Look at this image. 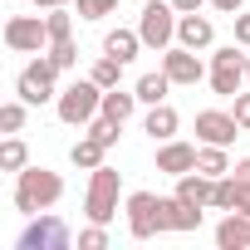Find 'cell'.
<instances>
[{
    "instance_id": "cell-2",
    "label": "cell",
    "mask_w": 250,
    "mask_h": 250,
    "mask_svg": "<svg viewBox=\"0 0 250 250\" xmlns=\"http://www.w3.org/2000/svg\"><path fill=\"white\" fill-rule=\"evenodd\" d=\"M54 113H59V123H69V128H88V123L103 113V88L93 79H74L69 88H59Z\"/></svg>"
},
{
    "instance_id": "cell-4",
    "label": "cell",
    "mask_w": 250,
    "mask_h": 250,
    "mask_svg": "<svg viewBox=\"0 0 250 250\" xmlns=\"http://www.w3.org/2000/svg\"><path fill=\"white\" fill-rule=\"evenodd\" d=\"M177 5H172V0H147V5L138 10V35H143V44L147 49H172L177 44Z\"/></svg>"
},
{
    "instance_id": "cell-35",
    "label": "cell",
    "mask_w": 250,
    "mask_h": 250,
    "mask_svg": "<svg viewBox=\"0 0 250 250\" xmlns=\"http://www.w3.org/2000/svg\"><path fill=\"white\" fill-rule=\"evenodd\" d=\"M230 177H235V182H245V187H250V157H245V162H230Z\"/></svg>"
},
{
    "instance_id": "cell-12",
    "label": "cell",
    "mask_w": 250,
    "mask_h": 250,
    "mask_svg": "<svg viewBox=\"0 0 250 250\" xmlns=\"http://www.w3.org/2000/svg\"><path fill=\"white\" fill-rule=\"evenodd\" d=\"M196 143H182V138H167L162 147H157V172H167V177H182V172H196Z\"/></svg>"
},
{
    "instance_id": "cell-23",
    "label": "cell",
    "mask_w": 250,
    "mask_h": 250,
    "mask_svg": "<svg viewBox=\"0 0 250 250\" xmlns=\"http://www.w3.org/2000/svg\"><path fill=\"white\" fill-rule=\"evenodd\" d=\"M196 172H206L211 182H216V177H226V172H230V157H226V147H211V143H201V152H196Z\"/></svg>"
},
{
    "instance_id": "cell-25",
    "label": "cell",
    "mask_w": 250,
    "mask_h": 250,
    "mask_svg": "<svg viewBox=\"0 0 250 250\" xmlns=\"http://www.w3.org/2000/svg\"><path fill=\"white\" fill-rule=\"evenodd\" d=\"M88 79H93L98 88H118V79H123V64H118L113 54H103V59H98V64L88 69Z\"/></svg>"
},
{
    "instance_id": "cell-5",
    "label": "cell",
    "mask_w": 250,
    "mask_h": 250,
    "mask_svg": "<svg viewBox=\"0 0 250 250\" xmlns=\"http://www.w3.org/2000/svg\"><path fill=\"white\" fill-rule=\"evenodd\" d=\"M118 191H123V177L103 162V167H93L88 172V196H83V216L88 221H98V226H108L113 216H118Z\"/></svg>"
},
{
    "instance_id": "cell-3",
    "label": "cell",
    "mask_w": 250,
    "mask_h": 250,
    "mask_svg": "<svg viewBox=\"0 0 250 250\" xmlns=\"http://www.w3.org/2000/svg\"><path fill=\"white\" fill-rule=\"evenodd\" d=\"M59 64L49 59V54H40V59H30L25 69H20V79H15V93L30 103V108H40V103H54L59 98Z\"/></svg>"
},
{
    "instance_id": "cell-29",
    "label": "cell",
    "mask_w": 250,
    "mask_h": 250,
    "mask_svg": "<svg viewBox=\"0 0 250 250\" xmlns=\"http://www.w3.org/2000/svg\"><path fill=\"white\" fill-rule=\"evenodd\" d=\"M44 54H49V59H54V64H59L64 74H69V69L79 64V44H74V40H54V44H49Z\"/></svg>"
},
{
    "instance_id": "cell-11",
    "label": "cell",
    "mask_w": 250,
    "mask_h": 250,
    "mask_svg": "<svg viewBox=\"0 0 250 250\" xmlns=\"http://www.w3.org/2000/svg\"><path fill=\"white\" fill-rule=\"evenodd\" d=\"M245 128L235 123V113H221V108H201L196 113V143H211V147H230Z\"/></svg>"
},
{
    "instance_id": "cell-18",
    "label": "cell",
    "mask_w": 250,
    "mask_h": 250,
    "mask_svg": "<svg viewBox=\"0 0 250 250\" xmlns=\"http://www.w3.org/2000/svg\"><path fill=\"white\" fill-rule=\"evenodd\" d=\"M211 206H216V211H250V187L235 182V177L226 172V177H216V196H211Z\"/></svg>"
},
{
    "instance_id": "cell-26",
    "label": "cell",
    "mask_w": 250,
    "mask_h": 250,
    "mask_svg": "<svg viewBox=\"0 0 250 250\" xmlns=\"http://www.w3.org/2000/svg\"><path fill=\"white\" fill-rule=\"evenodd\" d=\"M25 118H30V103H25V98L0 103V128H5V133H20V128H25Z\"/></svg>"
},
{
    "instance_id": "cell-13",
    "label": "cell",
    "mask_w": 250,
    "mask_h": 250,
    "mask_svg": "<svg viewBox=\"0 0 250 250\" xmlns=\"http://www.w3.org/2000/svg\"><path fill=\"white\" fill-rule=\"evenodd\" d=\"M201 216H206V211L187 206L177 191H172V196H162V230H201Z\"/></svg>"
},
{
    "instance_id": "cell-37",
    "label": "cell",
    "mask_w": 250,
    "mask_h": 250,
    "mask_svg": "<svg viewBox=\"0 0 250 250\" xmlns=\"http://www.w3.org/2000/svg\"><path fill=\"white\" fill-rule=\"evenodd\" d=\"M40 10H59V5H69V0H35Z\"/></svg>"
},
{
    "instance_id": "cell-20",
    "label": "cell",
    "mask_w": 250,
    "mask_h": 250,
    "mask_svg": "<svg viewBox=\"0 0 250 250\" xmlns=\"http://www.w3.org/2000/svg\"><path fill=\"white\" fill-rule=\"evenodd\" d=\"M103 157H108V147H103L98 138H88V133H83V138L69 147V162H74L79 172H93V167H103Z\"/></svg>"
},
{
    "instance_id": "cell-27",
    "label": "cell",
    "mask_w": 250,
    "mask_h": 250,
    "mask_svg": "<svg viewBox=\"0 0 250 250\" xmlns=\"http://www.w3.org/2000/svg\"><path fill=\"white\" fill-rule=\"evenodd\" d=\"M44 25H49V44H54V40H74V15H69V5L49 10V15H44Z\"/></svg>"
},
{
    "instance_id": "cell-16",
    "label": "cell",
    "mask_w": 250,
    "mask_h": 250,
    "mask_svg": "<svg viewBox=\"0 0 250 250\" xmlns=\"http://www.w3.org/2000/svg\"><path fill=\"white\" fill-rule=\"evenodd\" d=\"M177 196H182L187 206L206 211V206H211V196H216V182H211L206 172H182V177H177Z\"/></svg>"
},
{
    "instance_id": "cell-6",
    "label": "cell",
    "mask_w": 250,
    "mask_h": 250,
    "mask_svg": "<svg viewBox=\"0 0 250 250\" xmlns=\"http://www.w3.org/2000/svg\"><path fill=\"white\" fill-rule=\"evenodd\" d=\"M15 245H20V250H69V245H74V230H69L54 211H40V216H30V226L20 230Z\"/></svg>"
},
{
    "instance_id": "cell-34",
    "label": "cell",
    "mask_w": 250,
    "mask_h": 250,
    "mask_svg": "<svg viewBox=\"0 0 250 250\" xmlns=\"http://www.w3.org/2000/svg\"><path fill=\"white\" fill-rule=\"evenodd\" d=\"M240 5L245 0H211V10H221V15H240Z\"/></svg>"
},
{
    "instance_id": "cell-28",
    "label": "cell",
    "mask_w": 250,
    "mask_h": 250,
    "mask_svg": "<svg viewBox=\"0 0 250 250\" xmlns=\"http://www.w3.org/2000/svg\"><path fill=\"white\" fill-rule=\"evenodd\" d=\"M88 138H98L103 147H118V138H123V123H113V118H103V113H98V118L88 123Z\"/></svg>"
},
{
    "instance_id": "cell-33",
    "label": "cell",
    "mask_w": 250,
    "mask_h": 250,
    "mask_svg": "<svg viewBox=\"0 0 250 250\" xmlns=\"http://www.w3.org/2000/svg\"><path fill=\"white\" fill-rule=\"evenodd\" d=\"M230 20H235V44L250 49V15H230Z\"/></svg>"
},
{
    "instance_id": "cell-7",
    "label": "cell",
    "mask_w": 250,
    "mask_h": 250,
    "mask_svg": "<svg viewBox=\"0 0 250 250\" xmlns=\"http://www.w3.org/2000/svg\"><path fill=\"white\" fill-rule=\"evenodd\" d=\"M211 93L216 98H235L240 93V83H245V54H240V44H221L216 54H211Z\"/></svg>"
},
{
    "instance_id": "cell-14",
    "label": "cell",
    "mask_w": 250,
    "mask_h": 250,
    "mask_svg": "<svg viewBox=\"0 0 250 250\" xmlns=\"http://www.w3.org/2000/svg\"><path fill=\"white\" fill-rule=\"evenodd\" d=\"M216 245L221 250H250V211H226V221L216 226Z\"/></svg>"
},
{
    "instance_id": "cell-9",
    "label": "cell",
    "mask_w": 250,
    "mask_h": 250,
    "mask_svg": "<svg viewBox=\"0 0 250 250\" xmlns=\"http://www.w3.org/2000/svg\"><path fill=\"white\" fill-rule=\"evenodd\" d=\"M128 235L133 240L162 235V196L157 191H133L128 196Z\"/></svg>"
},
{
    "instance_id": "cell-38",
    "label": "cell",
    "mask_w": 250,
    "mask_h": 250,
    "mask_svg": "<svg viewBox=\"0 0 250 250\" xmlns=\"http://www.w3.org/2000/svg\"><path fill=\"white\" fill-rule=\"evenodd\" d=\"M245 83H250V54H245Z\"/></svg>"
},
{
    "instance_id": "cell-19",
    "label": "cell",
    "mask_w": 250,
    "mask_h": 250,
    "mask_svg": "<svg viewBox=\"0 0 250 250\" xmlns=\"http://www.w3.org/2000/svg\"><path fill=\"white\" fill-rule=\"evenodd\" d=\"M138 49H147L138 30H123V25H118V30H108V35H103V54H113L118 64H133V59H138Z\"/></svg>"
},
{
    "instance_id": "cell-15",
    "label": "cell",
    "mask_w": 250,
    "mask_h": 250,
    "mask_svg": "<svg viewBox=\"0 0 250 250\" xmlns=\"http://www.w3.org/2000/svg\"><path fill=\"white\" fill-rule=\"evenodd\" d=\"M211 40H216V25L206 20V15H182L177 20V44H187V49H211Z\"/></svg>"
},
{
    "instance_id": "cell-22",
    "label": "cell",
    "mask_w": 250,
    "mask_h": 250,
    "mask_svg": "<svg viewBox=\"0 0 250 250\" xmlns=\"http://www.w3.org/2000/svg\"><path fill=\"white\" fill-rule=\"evenodd\" d=\"M167 88H172V79H167V69H157V74H143L138 83H133V93L152 108V103H167Z\"/></svg>"
},
{
    "instance_id": "cell-17",
    "label": "cell",
    "mask_w": 250,
    "mask_h": 250,
    "mask_svg": "<svg viewBox=\"0 0 250 250\" xmlns=\"http://www.w3.org/2000/svg\"><path fill=\"white\" fill-rule=\"evenodd\" d=\"M177 128H182V118H177V108H172V103H152V108H147V118H143V133H147L152 143L177 138Z\"/></svg>"
},
{
    "instance_id": "cell-30",
    "label": "cell",
    "mask_w": 250,
    "mask_h": 250,
    "mask_svg": "<svg viewBox=\"0 0 250 250\" xmlns=\"http://www.w3.org/2000/svg\"><path fill=\"white\" fill-rule=\"evenodd\" d=\"M108 245V226L88 221V230H79V250H103Z\"/></svg>"
},
{
    "instance_id": "cell-8",
    "label": "cell",
    "mask_w": 250,
    "mask_h": 250,
    "mask_svg": "<svg viewBox=\"0 0 250 250\" xmlns=\"http://www.w3.org/2000/svg\"><path fill=\"white\" fill-rule=\"evenodd\" d=\"M5 49H15V54H44L49 49L44 15H10L5 20Z\"/></svg>"
},
{
    "instance_id": "cell-21",
    "label": "cell",
    "mask_w": 250,
    "mask_h": 250,
    "mask_svg": "<svg viewBox=\"0 0 250 250\" xmlns=\"http://www.w3.org/2000/svg\"><path fill=\"white\" fill-rule=\"evenodd\" d=\"M138 103H143V98L128 93V88H103V118H113V123H128Z\"/></svg>"
},
{
    "instance_id": "cell-24",
    "label": "cell",
    "mask_w": 250,
    "mask_h": 250,
    "mask_svg": "<svg viewBox=\"0 0 250 250\" xmlns=\"http://www.w3.org/2000/svg\"><path fill=\"white\" fill-rule=\"evenodd\" d=\"M25 167H30V147L10 133L5 143H0V172H25Z\"/></svg>"
},
{
    "instance_id": "cell-32",
    "label": "cell",
    "mask_w": 250,
    "mask_h": 250,
    "mask_svg": "<svg viewBox=\"0 0 250 250\" xmlns=\"http://www.w3.org/2000/svg\"><path fill=\"white\" fill-rule=\"evenodd\" d=\"M230 113H235V123H240V128L250 133V93H235V98H230Z\"/></svg>"
},
{
    "instance_id": "cell-31",
    "label": "cell",
    "mask_w": 250,
    "mask_h": 250,
    "mask_svg": "<svg viewBox=\"0 0 250 250\" xmlns=\"http://www.w3.org/2000/svg\"><path fill=\"white\" fill-rule=\"evenodd\" d=\"M118 10V0H79V20H103Z\"/></svg>"
},
{
    "instance_id": "cell-10",
    "label": "cell",
    "mask_w": 250,
    "mask_h": 250,
    "mask_svg": "<svg viewBox=\"0 0 250 250\" xmlns=\"http://www.w3.org/2000/svg\"><path fill=\"white\" fill-rule=\"evenodd\" d=\"M162 69H167V79L172 83H182V88H196L211 69L201 64V54L196 49H187V44H172V49H162Z\"/></svg>"
},
{
    "instance_id": "cell-36",
    "label": "cell",
    "mask_w": 250,
    "mask_h": 250,
    "mask_svg": "<svg viewBox=\"0 0 250 250\" xmlns=\"http://www.w3.org/2000/svg\"><path fill=\"white\" fill-rule=\"evenodd\" d=\"M172 5H177V15H191V10H201V5H206V0H172Z\"/></svg>"
},
{
    "instance_id": "cell-1",
    "label": "cell",
    "mask_w": 250,
    "mask_h": 250,
    "mask_svg": "<svg viewBox=\"0 0 250 250\" xmlns=\"http://www.w3.org/2000/svg\"><path fill=\"white\" fill-rule=\"evenodd\" d=\"M64 196V177L49 172V167H25L15 172V211L20 216H40V211H54Z\"/></svg>"
}]
</instances>
